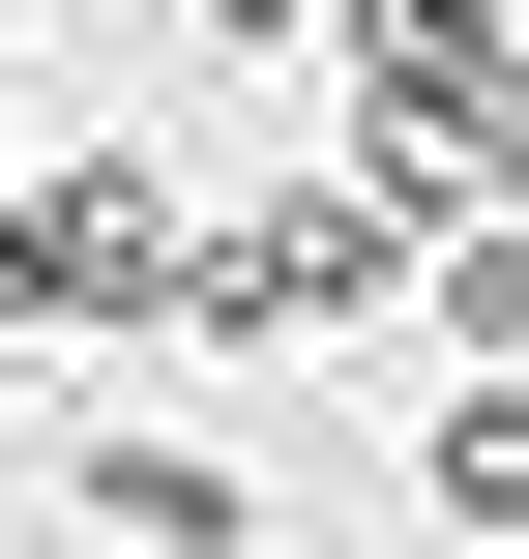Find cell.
<instances>
[{"label":"cell","instance_id":"6da1fadb","mask_svg":"<svg viewBox=\"0 0 529 559\" xmlns=\"http://www.w3.org/2000/svg\"><path fill=\"white\" fill-rule=\"evenodd\" d=\"M177 295H206V206H177L147 147L0 177V324H177Z\"/></svg>","mask_w":529,"mask_h":559},{"label":"cell","instance_id":"7a4b0ae2","mask_svg":"<svg viewBox=\"0 0 529 559\" xmlns=\"http://www.w3.org/2000/svg\"><path fill=\"white\" fill-rule=\"evenodd\" d=\"M412 236H442V206H383V177H294V206H236V236H206V295H177V324H236V354H324V324H383V295H412Z\"/></svg>","mask_w":529,"mask_h":559},{"label":"cell","instance_id":"8992f818","mask_svg":"<svg viewBox=\"0 0 529 559\" xmlns=\"http://www.w3.org/2000/svg\"><path fill=\"white\" fill-rule=\"evenodd\" d=\"M206 29H236V59H294V29H353V0H206Z\"/></svg>","mask_w":529,"mask_h":559},{"label":"cell","instance_id":"3957f363","mask_svg":"<svg viewBox=\"0 0 529 559\" xmlns=\"http://www.w3.org/2000/svg\"><path fill=\"white\" fill-rule=\"evenodd\" d=\"M59 501H88V531H118V559H236V472H206V442H88Z\"/></svg>","mask_w":529,"mask_h":559},{"label":"cell","instance_id":"5b68a950","mask_svg":"<svg viewBox=\"0 0 529 559\" xmlns=\"http://www.w3.org/2000/svg\"><path fill=\"white\" fill-rule=\"evenodd\" d=\"M442 501H471V531H529V383H471V413H442Z\"/></svg>","mask_w":529,"mask_h":559},{"label":"cell","instance_id":"277c9868","mask_svg":"<svg viewBox=\"0 0 529 559\" xmlns=\"http://www.w3.org/2000/svg\"><path fill=\"white\" fill-rule=\"evenodd\" d=\"M412 295H442V354H529V206H442Z\"/></svg>","mask_w":529,"mask_h":559}]
</instances>
